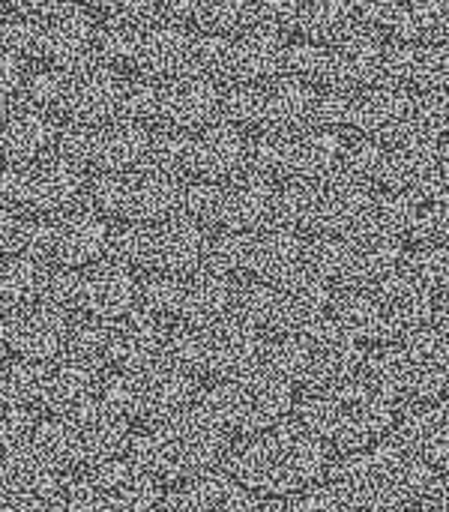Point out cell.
<instances>
[{
	"label": "cell",
	"mask_w": 449,
	"mask_h": 512,
	"mask_svg": "<svg viewBox=\"0 0 449 512\" xmlns=\"http://www.w3.org/2000/svg\"><path fill=\"white\" fill-rule=\"evenodd\" d=\"M231 477L264 507H291L330 483L327 453L300 432H276L231 456Z\"/></svg>",
	"instance_id": "obj_1"
},
{
	"label": "cell",
	"mask_w": 449,
	"mask_h": 512,
	"mask_svg": "<svg viewBox=\"0 0 449 512\" xmlns=\"http://www.w3.org/2000/svg\"><path fill=\"white\" fill-rule=\"evenodd\" d=\"M294 408L297 396L291 387L270 366H258L216 390H207L204 399H198L195 414L228 450L237 453L282 432L294 417Z\"/></svg>",
	"instance_id": "obj_2"
},
{
	"label": "cell",
	"mask_w": 449,
	"mask_h": 512,
	"mask_svg": "<svg viewBox=\"0 0 449 512\" xmlns=\"http://www.w3.org/2000/svg\"><path fill=\"white\" fill-rule=\"evenodd\" d=\"M306 435L327 453V459H360L384 450L402 426V414L375 384H348L303 411Z\"/></svg>",
	"instance_id": "obj_3"
},
{
	"label": "cell",
	"mask_w": 449,
	"mask_h": 512,
	"mask_svg": "<svg viewBox=\"0 0 449 512\" xmlns=\"http://www.w3.org/2000/svg\"><path fill=\"white\" fill-rule=\"evenodd\" d=\"M435 312L417 279L402 273L336 303V324L366 354H387L426 336Z\"/></svg>",
	"instance_id": "obj_4"
},
{
	"label": "cell",
	"mask_w": 449,
	"mask_h": 512,
	"mask_svg": "<svg viewBox=\"0 0 449 512\" xmlns=\"http://www.w3.org/2000/svg\"><path fill=\"white\" fill-rule=\"evenodd\" d=\"M363 366L366 351L336 321H324L276 345L270 363V369L291 387V393L309 402L348 384H357Z\"/></svg>",
	"instance_id": "obj_5"
},
{
	"label": "cell",
	"mask_w": 449,
	"mask_h": 512,
	"mask_svg": "<svg viewBox=\"0 0 449 512\" xmlns=\"http://www.w3.org/2000/svg\"><path fill=\"white\" fill-rule=\"evenodd\" d=\"M132 447L135 432L105 402L39 423L33 441V450L63 477H78L123 462L132 453Z\"/></svg>",
	"instance_id": "obj_6"
},
{
	"label": "cell",
	"mask_w": 449,
	"mask_h": 512,
	"mask_svg": "<svg viewBox=\"0 0 449 512\" xmlns=\"http://www.w3.org/2000/svg\"><path fill=\"white\" fill-rule=\"evenodd\" d=\"M129 78L105 66H87L78 72H30L27 96L33 108L51 114L57 126L69 132L99 129L123 117Z\"/></svg>",
	"instance_id": "obj_7"
},
{
	"label": "cell",
	"mask_w": 449,
	"mask_h": 512,
	"mask_svg": "<svg viewBox=\"0 0 449 512\" xmlns=\"http://www.w3.org/2000/svg\"><path fill=\"white\" fill-rule=\"evenodd\" d=\"M435 480L408 450H375L336 474V495L351 512H426Z\"/></svg>",
	"instance_id": "obj_8"
},
{
	"label": "cell",
	"mask_w": 449,
	"mask_h": 512,
	"mask_svg": "<svg viewBox=\"0 0 449 512\" xmlns=\"http://www.w3.org/2000/svg\"><path fill=\"white\" fill-rule=\"evenodd\" d=\"M279 198V228L294 234L306 246H324L369 231L378 216V198L345 174L321 186L279 192Z\"/></svg>",
	"instance_id": "obj_9"
},
{
	"label": "cell",
	"mask_w": 449,
	"mask_h": 512,
	"mask_svg": "<svg viewBox=\"0 0 449 512\" xmlns=\"http://www.w3.org/2000/svg\"><path fill=\"white\" fill-rule=\"evenodd\" d=\"M135 465L162 489L183 492L195 483H204L219 474L225 465L228 447L207 429L198 414L174 420L162 429H153L138 438L132 447Z\"/></svg>",
	"instance_id": "obj_10"
},
{
	"label": "cell",
	"mask_w": 449,
	"mask_h": 512,
	"mask_svg": "<svg viewBox=\"0 0 449 512\" xmlns=\"http://www.w3.org/2000/svg\"><path fill=\"white\" fill-rule=\"evenodd\" d=\"M198 399L201 390L171 360H156L111 378L102 390V402L141 435L195 414Z\"/></svg>",
	"instance_id": "obj_11"
},
{
	"label": "cell",
	"mask_w": 449,
	"mask_h": 512,
	"mask_svg": "<svg viewBox=\"0 0 449 512\" xmlns=\"http://www.w3.org/2000/svg\"><path fill=\"white\" fill-rule=\"evenodd\" d=\"M153 165L168 171L189 189L228 186L252 177V138H246L225 120L186 138L156 135Z\"/></svg>",
	"instance_id": "obj_12"
},
{
	"label": "cell",
	"mask_w": 449,
	"mask_h": 512,
	"mask_svg": "<svg viewBox=\"0 0 449 512\" xmlns=\"http://www.w3.org/2000/svg\"><path fill=\"white\" fill-rule=\"evenodd\" d=\"M447 150L438 147L423 126L399 141H348L345 177L363 186L378 201L414 192L441 174Z\"/></svg>",
	"instance_id": "obj_13"
},
{
	"label": "cell",
	"mask_w": 449,
	"mask_h": 512,
	"mask_svg": "<svg viewBox=\"0 0 449 512\" xmlns=\"http://www.w3.org/2000/svg\"><path fill=\"white\" fill-rule=\"evenodd\" d=\"M183 201L186 186L156 165L114 177H96L87 186L90 213L123 234L183 216Z\"/></svg>",
	"instance_id": "obj_14"
},
{
	"label": "cell",
	"mask_w": 449,
	"mask_h": 512,
	"mask_svg": "<svg viewBox=\"0 0 449 512\" xmlns=\"http://www.w3.org/2000/svg\"><path fill=\"white\" fill-rule=\"evenodd\" d=\"M264 342L234 315L168 342V360L201 390H216L264 360Z\"/></svg>",
	"instance_id": "obj_15"
},
{
	"label": "cell",
	"mask_w": 449,
	"mask_h": 512,
	"mask_svg": "<svg viewBox=\"0 0 449 512\" xmlns=\"http://www.w3.org/2000/svg\"><path fill=\"white\" fill-rule=\"evenodd\" d=\"M309 246L294 234L273 228L261 234L216 240L207 270L216 273L237 297L273 288L306 270Z\"/></svg>",
	"instance_id": "obj_16"
},
{
	"label": "cell",
	"mask_w": 449,
	"mask_h": 512,
	"mask_svg": "<svg viewBox=\"0 0 449 512\" xmlns=\"http://www.w3.org/2000/svg\"><path fill=\"white\" fill-rule=\"evenodd\" d=\"M375 387L399 414H429L449 402V339L426 333L393 348L375 366Z\"/></svg>",
	"instance_id": "obj_17"
},
{
	"label": "cell",
	"mask_w": 449,
	"mask_h": 512,
	"mask_svg": "<svg viewBox=\"0 0 449 512\" xmlns=\"http://www.w3.org/2000/svg\"><path fill=\"white\" fill-rule=\"evenodd\" d=\"M402 261L405 258L390 246L375 222L369 231L351 234L345 240L309 246L306 273L333 303H342L351 294L402 276Z\"/></svg>",
	"instance_id": "obj_18"
},
{
	"label": "cell",
	"mask_w": 449,
	"mask_h": 512,
	"mask_svg": "<svg viewBox=\"0 0 449 512\" xmlns=\"http://www.w3.org/2000/svg\"><path fill=\"white\" fill-rule=\"evenodd\" d=\"M210 237L201 234L189 219L177 216L138 231H126L117 243V264L129 270L138 282H171L207 270Z\"/></svg>",
	"instance_id": "obj_19"
},
{
	"label": "cell",
	"mask_w": 449,
	"mask_h": 512,
	"mask_svg": "<svg viewBox=\"0 0 449 512\" xmlns=\"http://www.w3.org/2000/svg\"><path fill=\"white\" fill-rule=\"evenodd\" d=\"M345 159L348 141L324 129L252 141V174L276 192L330 183L345 174Z\"/></svg>",
	"instance_id": "obj_20"
},
{
	"label": "cell",
	"mask_w": 449,
	"mask_h": 512,
	"mask_svg": "<svg viewBox=\"0 0 449 512\" xmlns=\"http://www.w3.org/2000/svg\"><path fill=\"white\" fill-rule=\"evenodd\" d=\"M282 198L264 180L243 177L228 186L186 189L183 219L213 240H231L279 228Z\"/></svg>",
	"instance_id": "obj_21"
},
{
	"label": "cell",
	"mask_w": 449,
	"mask_h": 512,
	"mask_svg": "<svg viewBox=\"0 0 449 512\" xmlns=\"http://www.w3.org/2000/svg\"><path fill=\"white\" fill-rule=\"evenodd\" d=\"M315 90L276 78L270 84H234L225 87L222 120L240 129L246 138H285L303 129H315Z\"/></svg>",
	"instance_id": "obj_22"
},
{
	"label": "cell",
	"mask_w": 449,
	"mask_h": 512,
	"mask_svg": "<svg viewBox=\"0 0 449 512\" xmlns=\"http://www.w3.org/2000/svg\"><path fill=\"white\" fill-rule=\"evenodd\" d=\"M234 312H237V294L210 270L171 282L144 285L141 306H138V315L147 324H153L168 342L198 327H207L213 321H222Z\"/></svg>",
	"instance_id": "obj_23"
},
{
	"label": "cell",
	"mask_w": 449,
	"mask_h": 512,
	"mask_svg": "<svg viewBox=\"0 0 449 512\" xmlns=\"http://www.w3.org/2000/svg\"><path fill=\"white\" fill-rule=\"evenodd\" d=\"M330 309L333 300L309 279L306 270L273 288L243 294L237 300V318L264 345H282L297 333L330 321Z\"/></svg>",
	"instance_id": "obj_24"
},
{
	"label": "cell",
	"mask_w": 449,
	"mask_h": 512,
	"mask_svg": "<svg viewBox=\"0 0 449 512\" xmlns=\"http://www.w3.org/2000/svg\"><path fill=\"white\" fill-rule=\"evenodd\" d=\"M165 345L168 339L153 324H147L141 315H129L96 327H78L72 333L69 360L81 363L96 378L111 381L162 360Z\"/></svg>",
	"instance_id": "obj_25"
},
{
	"label": "cell",
	"mask_w": 449,
	"mask_h": 512,
	"mask_svg": "<svg viewBox=\"0 0 449 512\" xmlns=\"http://www.w3.org/2000/svg\"><path fill=\"white\" fill-rule=\"evenodd\" d=\"M141 291V282L120 264H99L72 276H60L51 285V306H57L69 324L96 327L138 315Z\"/></svg>",
	"instance_id": "obj_26"
},
{
	"label": "cell",
	"mask_w": 449,
	"mask_h": 512,
	"mask_svg": "<svg viewBox=\"0 0 449 512\" xmlns=\"http://www.w3.org/2000/svg\"><path fill=\"white\" fill-rule=\"evenodd\" d=\"M378 231L405 255H429L449 243V189L441 174L405 195L378 201Z\"/></svg>",
	"instance_id": "obj_27"
},
{
	"label": "cell",
	"mask_w": 449,
	"mask_h": 512,
	"mask_svg": "<svg viewBox=\"0 0 449 512\" xmlns=\"http://www.w3.org/2000/svg\"><path fill=\"white\" fill-rule=\"evenodd\" d=\"M102 384L75 360H57L36 369H15L12 399L39 423L57 420L102 402Z\"/></svg>",
	"instance_id": "obj_28"
},
{
	"label": "cell",
	"mask_w": 449,
	"mask_h": 512,
	"mask_svg": "<svg viewBox=\"0 0 449 512\" xmlns=\"http://www.w3.org/2000/svg\"><path fill=\"white\" fill-rule=\"evenodd\" d=\"M30 252L48 273L72 276L105 264V258L114 252V237L96 213L75 210L36 225L30 234Z\"/></svg>",
	"instance_id": "obj_29"
},
{
	"label": "cell",
	"mask_w": 449,
	"mask_h": 512,
	"mask_svg": "<svg viewBox=\"0 0 449 512\" xmlns=\"http://www.w3.org/2000/svg\"><path fill=\"white\" fill-rule=\"evenodd\" d=\"M87 177L69 159H45L9 177L0 201H6L24 222H51L75 213L87 201Z\"/></svg>",
	"instance_id": "obj_30"
},
{
	"label": "cell",
	"mask_w": 449,
	"mask_h": 512,
	"mask_svg": "<svg viewBox=\"0 0 449 512\" xmlns=\"http://www.w3.org/2000/svg\"><path fill=\"white\" fill-rule=\"evenodd\" d=\"M156 156V135L135 123V120H114L99 129H84L72 132L66 144V156L75 168L96 177H114V174H129L138 168L153 165Z\"/></svg>",
	"instance_id": "obj_31"
},
{
	"label": "cell",
	"mask_w": 449,
	"mask_h": 512,
	"mask_svg": "<svg viewBox=\"0 0 449 512\" xmlns=\"http://www.w3.org/2000/svg\"><path fill=\"white\" fill-rule=\"evenodd\" d=\"M66 512H162L165 492L135 465L114 462L72 477L63 498Z\"/></svg>",
	"instance_id": "obj_32"
},
{
	"label": "cell",
	"mask_w": 449,
	"mask_h": 512,
	"mask_svg": "<svg viewBox=\"0 0 449 512\" xmlns=\"http://www.w3.org/2000/svg\"><path fill=\"white\" fill-rule=\"evenodd\" d=\"M225 87L201 72H183L165 84H156L147 129L165 138H186L204 132L222 120Z\"/></svg>",
	"instance_id": "obj_33"
},
{
	"label": "cell",
	"mask_w": 449,
	"mask_h": 512,
	"mask_svg": "<svg viewBox=\"0 0 449 512\" xmlns=\"http://www.w3.org/2000/svg\"><path fill=\"white\" fill-rule=\"evenodd\" d=\"M102 18L81 3H69L51 18L36 24L33 36V60L42 69L54 72H78L87 66H99V36Z\"/></svg>",
	"instance_id": "obj_34"
},
{
	"label": "cell",
	"mask_w": 449,
	"mask_h": 512,
	"mask_svg": "<svg viewBox=\"0 0 449 512\" xmlns=\"http://www.w3.org/2000/svg\"><path fill=\"white\" fill-rule=\"evenodd\" d=\"M72 324L57 306H33L0 318V360L12 369H36L69 357Z\"/></svg>",
	"instance_id": "obj_35"
},
{
	"label": "cell",
	"mask_w": 449,
	"mask_h": 512,
	"mask_svg": "<svg viewBox=\"0 0 449 512\" xmlns=\"http://www.w3.org/2000/svg\"><path fill=\"white\" fill-rule=\"evenodd\" d=\"M195 54H198V33L192 27L156 18V21L138 27L126 78L165 84L183 72H192Z\"/></svg>",
	"instance_id": "obj_36"
},
{
	"label": "cell",
	"mask_w": 449,
	"mask_h": 512,
	"mask_svg": "<svg viewBox=\"0 0 449 512\" xmlns=\"http://www.w3.org/2000/svg\"><path fill=\"white\" fill-rule=\"evenodd\" d=\"M66 483L36 450L0 462V512H57Z\"/></svg>",
	"instance_id": "obj_37"
},
{
	"label": "cell",
	"mask_w": 449,
	"mask_h": 512,
	"mask_svg": "<svg viewBox=\"0 0 449 512\" xmlns=\"http://www.w3.org/2000/svg\"><path fill=\"white\" fill-rule=\"evenodd\" d=\"M60 141V126L51 114L33 105H15L0 114V171L18 174L51 159Z\"/></svg>",
	"instance_id": "obj_38"
},
{
	"label": "cell",
	"mask_w": 449,
	"mask_h": 512,
	"mask_svg": "<svg viewBox=\"0 0 449 512\" xmlns=\"http://www.w3.org/2000/svg\"><path fill=\"white\" fill-rule=\"evenodd\" d=\"M285 48L288 39L273 36L258 27H246L243 33L231 36V69L228 87L234 84H270L282 78L285 69Z\"/></svg>",
	"instance_id": "obj_39"
},
{
	"label": "cell",
	"mask_w": 449,
	"mask_h": 512,
	"mask_svg": "<svg viewBox=\"0 0 449 512\" xmlns=\"http://www.w3.org/2000/svg\"><path fill=\"white\" fill-rule=\"evenodd\" d=\"M51 291L48 270L33 255L0 258V318L27 312Z\"/></svg>",
	"instance_id": "obj_40"
},
{
	"label": "cell",
	"mask_w": 449,
	"mask_h": 512,
	"mask_svg": "<svg viewBox=\"0 0 449 512\" xmlns=\"http://www.w3.org/2000/svg\"><path fill=\"white\" fill-rule=\"evenodd\" d=\"M165 512H264V504H258L234 477L216 474L177 492Z\"/></svg>",
	"instance_id": "obj_41"
},
{
	"label": "cell",
	"mask_w": 449,
	"mask_h": 512,
	"mask_svg": "<svg viewBox=\"0 0 449 512\" xmlns=\"http://www.w3.org/2000/svg\"><path fill=\"white\" fill-rule=\"evenodd\" d=\"M408 453L432 480L449 483V402L417 417L408 432Z\"/></svg>",
	"instance_id": "obj_42"
},
{
	"label": "cell",
	"mask_w": 449,
	"mask_h": 512,
	"mask_svg": "<svg viewBox=\"0 0 449 512\" xmlns=\"http://www.w3.org/2000/svg\"><path fill=\"white\" fill-rule=\"evenodd\" d=\"M354 27H357L354 0H300L297 39L315 45H336Z\"/></svg>",
	"instance_id": "obj_43"
},
{
	"label": "cell",
	"mask_w": 449,
	"mask_h": 512,
	"mask_svg": "<svg viewBox=\"0 0 449 512\" xmlns=\"http://www.w3.org/2000/svg\"><path fill=\"white\" fill-rule=\"evenodd\" d=\"M449 0H402V18L393 42L429 45L447 36Z\"/></svg>",
	"instance_id": "obj_44"
},
{
	"label": "cell",
	"mask_w": 449,
	"mask_h": 512,
	"mask_svg": "<svg viewBox=\"0 0 449 512\" xmlns=\"http://www.w3.org/2000/svg\"><path fill=\"white\" fill-rule=\"evenodd\" d=\"M255 0H198L192 30L204 36H237L252 24Z\"/></svg>",
	"instance_id": "obj_45"
},
{
	"label": "cell",
	"mask_w": 449,
	"mask_h": 512,
	"mask_svg": "<svg viewBox=\"0 0 449 512\" xmlns=\"http://www.w3.org/2000/svg\"><path fill=\"white\" fill-rule=\"evenodd\" d=\"M36 429V420L15 399H0V462L33 450Z\"/></svg>",
	"instance_id": "obj_46"
},
{
	"label": "cell",
	"mask_w": 449,
	"mask_h": 512,
	"mask_svg": "<svg viewBox=\"0 0 449 512\" xmlns=\"http://www.w3.org/2000/svg\"><path fill=\"white\" fill-rule=\"evenodd\" d=\"M414 279L423 288V294L432 300L435 309H447L449 312V243L435 249V252H429L420 261Z\"/></svg>",
	"instance_id": "obj_47"
},
{
	"label": "cell",
	"mask_w": 449,
	"mask_h": 512,
	"mask_svg": "<svg viewBox=\"0 0 449 512\" xmlns=\"http://www.w3.org/2000/svg\"><path fill=\"white\" fill-rule=\"evenodd\" d=\"M297 15H300V0H255L249 27L288 39L297 36Z\"/></svg>",
	"instance_id": "obj_48"
},
{
	"label": "cell",
	"mask_w": 449,
	"mask_h": 512,
	"mask_svg": "<svg viewBox=\"0 0 449 512\" xmlns=\"http://www.w3.org/2000/svg\"><path fill=\"white\" fill-rule=\"evenodd\" d=\"M30 66L21 54L0 48V114L15 108V102L27 93Z\"/></svg>",
	"instance_id": "obj_49"
},
{
	"label": "cell",
	"mask_w": 449,
	"mask_h": 512,
	"mask_svg": "<svg viewBox=\"0 0 449 512\" xmlns=\"http://www.w3.org/2000/svg\"><path fill=\"white\" fill-rule=\"evenodd\" d=\"M24 225H27V222H24L6 201H0V258L18 255L21 243L30 240Z\"/></svg>",
	"instance_id": "obj_50"
},
{
	"label": "cell",
	"mask_w": 449,
	"mask_h": 512,
	"mask_svg": "<svg viewBox=\"0 0 449 512\" xmlns=\"http://www.w3.org/2000/svg\"><path fill=\"white\" fill-rule=\"evenodd\" d=\"M18 21H30L39 24L45 18H51L54 12H60L63 6H69L72 0H0Z\"/></svg>",
	"instance_id": "obj_51"
},
{
	"label": "cell",
	"mask_w": 449,
	"mask_h": 512,
	"mask_svg": "<svg viewBox=\"0 0 449 512\" xmlns=\"http://www.w3.org/2000/svg\"><path fill=\"white\" fill-rule=\"evenodd\" d=\"M282 512H351V507L336 492H318V495H312L306 501L282 507Z\"/></svg>",
	"instance_id": "obj_52"
},
{
	"label": "cell",
	"mask_w": 449,
	"mask_h": 512,
	"mask_svg": "<svg viewBox=\"0 0 449 512\" xmlns=\"http://www.w3.org/2000/svg\"><path fill=\"white\" fill-rule=\"evenodd\" d=\"M12 381H15V369L6 363V360H0V399H12Z\"/></svg>",
	"instance_id": "obj_53"
},
{
	"label": "cell",
	"mask_w": 449,
	"mask_h": 512,
	"mask_svg": "<svg viewBox=\"0 0 449 512\" xmlns=\"http://www.w3.org/2000/svg\"><path fill=\"white\" fill-rule=\"evenodd\" d=\"M441 180H444V186L449 189V150L447 156H444V165H441Z\"/></svg>",
	"instance_id": "obj_54"
},
{
	"label": "cell",
	"mask_w": 449,
	"mask_h": 512,
	"mask_svg": "<svg viewBox=\"0 0 449 512\" xmlns=\"http://www.w3.org/2000/svg\"><path fill=\"white\" fill-rule=\"evenodd\" d=\"M441 512H449V483L447 489H444V495H441Z\"/></svg>",
	"instance_id": "obj_55"
},
{
	"label": "cell",
	"mask_w": 449,
	"mask_h": 512,
	"mask_svg": "<svg viewBox=\"0 0 449 512\" xmlns=\"http://www.w3.org/2000/svg\"><path fill=\"white\" fill-rule=\"evenodd\" d=\"M3 27H6V18L0 15V36H3Z\"/></svg>",
	"instance_id": "obj_56"
},
{
	"label": "cell",
	"mask_w": 449,
	"mask_h": 512,
	"mask_svg": "<svg viewBox=\"0 0 449 512\" xmlns=\"http://www.w3.org/2000/svg\"><path fill=\"white\" fill-rule=\"evenodd\" d=\"M444 336H447V339H449V324H447V330H444Z\"/></svg>",
	"instance_id": "obj_57"
},
{
	"label": "cell",
	"mask_w": 449,
	"mask_h": 512,
	"mask_svg": "<svg viewBox=\"0 0 449 512\" xmlns=\"http://www.w3.org/2000/svg\"><path fill=\"white\" fill-rule=\"evenodd\" d=\"M444 39H449V24H447V36H444Z\"/></svg>",
	"instance_id": "obj_58"
},
{
	"label": "cell",
	"mask_w": 449,
	"mask_h": 512,
	"mask_svg": "<svg viewBox=\"0 0 449 512\" xmlns=\"http://www.w3.org/2000/svg\"><path fill=\"white\" fill-rule=\"evenodd\" d=\"M57 512H66V510H57Z\"/></svg>",
	"instance_id": "obj_59"
}]
</instances>
